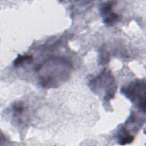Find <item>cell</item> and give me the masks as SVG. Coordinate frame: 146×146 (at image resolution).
<instances>
[{
    "instance_id": "cell-1",
    "label": "cell",
    "mask_w": 146,
    "mask_h": 146,
    "mask_svg": "<svg viewBox=\"0 0 146 146\" xmlns=\"http://www.w3.org/2000/svg\"><path fill=\"white\" fill-rule=\"evenodd\" d=\"M71 68V65L63 59L54 58L47 60L39 68L42 85L48 87L58 86L68 77Z\"/></svg>"
},
{
    "instance_id": "cell-2",
    "label": "cell",
    "mask_w": 146,
    "mask_h": 146,
    "mask_svg": "<svg viewBox=\"0 0 146 146\" xmlns=\"http://www.w3.org/2000/svg\"><path fill=\"white\" fill-rule=\"evenodd\" d=\"M121 92L133 103L145 112V82L136 80L122 87Z\"/></svg>"
},
{
    "instance_id": "cell-3",
    "label": "cell",
    "mask_w": 146,
    "mask_h": 146,
    "mask_svg": "<svg viewBox=\"0 0 146 146\" xmlns=\"http://www.w3.org/2000/svg\"><path fill=\"white\" fill-rule=\"evenodd\" d=\"M100 9L103 22L106 25L112 26L117 21L119 15L112 11V5L110 2L103 5Z\"/></svg>"
},
{
    "instance_id": "cell-4",
    "label": "cell",
    "mask_w": 146,
    "mask_h": 146,
    "mask_svg": "<svg viewBox=\"0 0 146 146\" xmlns=\"http://www.w3.org/2000/svg\"><path fill=\"white\" fill-rule=\"evenodd\" d=\"M133 139L134 137L131 135L125 128H123L120 132H119L118 143L120 145L129 144L133 140Z\"/></svg>"
},
{
    "instance_id": "cell-5",
    "label": "cell",
    "mask_w": 146,
    "mask_h": 146,
    "mask_svg": "<svg viewBox=\"0 0 146 146\" xmlns=\"http://www.w3.org/2000/svg\"><path fill=\"white\" fill-rule=\"evenodd\" d=\"M32 56L30 55H21L20 54H18V57L15 59V60L13 62V66L16 67L18 66H19L22 63L25 62V60H31Z\"/></svg>"
}]
</instances>
